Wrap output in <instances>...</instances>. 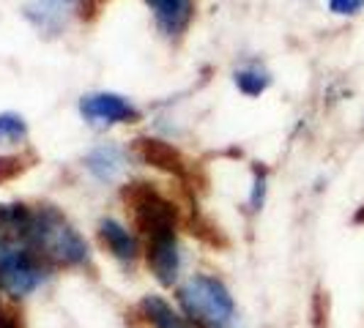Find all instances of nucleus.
Returning a JSON list of instances; mask_svg holds the SVG:
<instances>
[{"label": "nucleus", "mask_w": 364, "mask_h": 328, "mask_svg": "<svg viewBox=\"0 0 364 328\" xmlns=\"http://www.w3.org/2000/svg\"><path fill=\"white\" fill-rule=\"evenodd\" d=\"M50 268L31 238V208L0 205V288L22 298L47 279Z\"/></svg>", "instance_id": "f257e3e1"}, {"label": "nucleus", "mask_w": 364, "mask_h": 328, "mask_svg": "<svg viewBox=\"0 0 364 328\" xmlns=\"http://www.w3.org/2000/svg\"><path fill=\"white\" fill-rule=\"evenodd\" d=\"M31 238L36 252L50 266L77 268L91 260L85 238L74 230V224L53 205L31 208Z\"/></svg>", "instance_id": "f03ea898"}, {"label": "nucleus", "mask_w": 364, "mask_h": 328, "mask_svg": "<svg viewBox=\"0 0 364 328\" xmlns=\"http://www.w3.org/2000/svg\"><path fill=\"white\" fill-rule=\"evenodd\" d=\"M183 317L198 328H233L236 301L228 285L211 273H195L178 288Z\"/></svg>", "instance_id": "7ed1b4c3"}, {"label": "nucleus", "mask_w": 364, "mask_h": 328, "mask_svg": "<svg viewBox=\"0 0 364 328\" xmlns=\"http://www.w3.org/2000/svg\"><path fill=\"white\" fill-rule=\"evenodd\" d=\"M124 200H127L132 219H134L137 230L146 236V241L178 230V211L156 186L143 181L129 183L124 189Z\"/></svg>", "instance_id": "20e7f679"}, {"label": "nucleus", "mask_w": 364, "mask_h": 328, "mask_svg": "<svg viewBox=\"0 0 364 328\" xmlns=\"http://www.w3.org/2000/svg\"><path fill=\"white\" fill-rule=\"evenodd\" d=\"M82 118L93 126H112V124H134L140 109L118 93H88L80 102Z\"/></svg>", "instance_id": "39448f33"}, {"label": "nucleus", "mask_w": 364, "mask_h": 328, "mask_svg": "<svg viewBox=\"0 0 364 328\" xmlns=\"http://www.w3.org/2000/svg\"><path fill=\"white\" fill-rule=\"evenodd\" d=\"M77 9H85V0H28L25 17L41 36H60Z\"/></svg>", "instance_id": "423d86ee"}, {"label": "nucleus", "mask_w": 364, "mask_h": 328, "mask_svg": "<svg viewBox=\"0 0 364 328\" xmlns=\"http://www.w3.org/2000/svg\"><path fill=\"white\" fill-rule=\"evenodd\" d=\"M146 257L151 273L162 285H176L181 273V246H178V233H167L146 241Z\"/></svg>", "instance_id": "0eeeda50"}, {"label": "nucleus", "mask_w": 364, "mask_h": 328, "mask_svg": "<svg viewBox=\"0 0 364 328\" xmlns=\"http://www.w3.org/2000/svg\"><path fill=\"white\" fill-rule=\"evenodd\" d=\"M134 156L143 164H154V167H159L164 173H173V175H178L183 181L189 175L186 156L176 146H170L164 140H156V137H140V140H134Z\"/></svg>", "instance_id": "6e6552de"}, {"label": "nucleus", "mask_w": 364, "mask_h": 328, "mask_svg": "<svg viewBox=\"0 0 364 328\" xmlns=\"http://www.w3.org/2000/svg\"><path fill=\"white\" fill-rule=\"evenodd\" d=\"M154 11V19L167 38H178L189 28V19L195 11L192 0H146Z\"/></svg>", "instance_id": "1a4fd4ad"}, {"label": "nucleus", "mask_w": 364, "mask_h": 328, "mask_svg": "<svg viewBox=\"0 0 364 328\" xmlns=\"http://www.w3.org/2000/svg\"><path fill=\"white\" fill-rule=\"evenodd\" d=\"M99 238L102 244L107 246V252L115 260H121L124 266H132L137 257H140V246H137V238L129 233L127 227L118 222V219H102L99 222Z\"/></svg>", "instance_id": "9d476101"}, {"label": "nucleus", "mask_w": 364, "mask_h": 328, "mask_svg": "<svg viewBox=\"0 0 364 328\" xmlns=\"http://www.w3.org/2000/svg\"><path fill=\"white\" fill-rule=\"evenodd\" d=\"M85 167H88V173L96 181L109 183L127 170V156H124V151L118 146L107 143V146L93 148L91 153L85 156Z\"/></svg>", "instance_id": "9b49d317"}, {"label": "nucleus", "mask_w": 364, "mask_h": 328, "mask_svg": "<svg viewBox=\"0 0 364 328\" xmlns=\"http://www.w3.org/2000/svg\"><path fill=\"white\" fill-rule=\"evenodd\" d=\"M140 312L154 328H192V323L183 317L181 312H176L159 295H146L143 304H140Z\"/></svg>", "instance_id": "f8f14e48"}, {"label": "nucleus", "mask_w": 364, "mask_h": 328, "mask_svg": "<svg viewBox=\"0 0 364 328\" xmlns=\"http://www.w3.org/2000/svg\"><path fill=\"white\" fill-rule=\"evenodd\" d=\"M236 85L241 93L247 96H260L272 85V74L266 72L260 63H247L236 72Z\"/></svg>", "instance_id": "ddd939ff"}, {"label": "nucleus", "mask_w": 364, "mask_h": 328, "mask_svg": "<svg viewBox=\"0 0 364 328\" xmlns=\"http://www.w3.org/2000/svg\"><path fill=\"white\" fill-rule=\"evenodd\" d=\"M28 140V124L17 112H3L0 115V143L3 146H14Z\"/></svg>", "instance_id": "4468645a"}, {"label": "nucleus", "mask_w": 364, "mask_h": 328, "mask_svg": "<svg viewBox=\"0 0 364 328\" xmlns=\"http://www.w3.org/2000/svg\"><path fill=\"white\" fill-rule=\"evenodd\" d=\"M25 162H33V156H3L0 159V181H9V178H14V175H19L28 164Z\"/></svg>", "instance_id": "2eb2a0df"}, {"label": "nucleus", "mask_w": 364, "mask_h": 328, "mask_svg": "<svg viewBox=\"0 0 364 328\" xmlns=\"http://www.w3.org/2000/svg\"><path fill=\"white\" fill-rule=\"evenodd\" d=\"M364 9V0H328V11L340 17H353Z\"/></svg>", "instance_id": "dca6fc26"}, {"label": "nucleus", "mask_w": 364, "mask_h": 328, "mask_svg": "<svg viewBox=\"0 0 364 328\" xmlns=\"http://www.w3.org/2000/svg\"><path fill=\"white\" fill-rule=\"evenodd\" d=\"M263 195H266V173L263 170H255V183H252V211H260V205H263Z\"/></svg>", "instance_id": "f3484780"}, {"label": "nucleus", "mask_w": 364, "mask_h": 328, "mask_svg": "<svg viewBox=\"0 0 364 328\" xmlns=\"http://www.w3.org/2000/svg\"><path fill=\"white\" fill-rule=\"evenodd\" d=\"M0 328H19V320L14 312L0 310Z\"/></svg>", "instance_id": "a211bd4d"}]
</instances>
